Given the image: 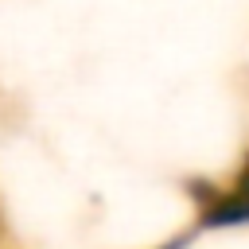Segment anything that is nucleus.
<instances>
[{
  "label": "nucleus",
  "instance_id": "nucleus-1",
  "mask_svg": "<svg viewBox=\"0 0 249 249\" xmlns=\"http://www.w3.org/2000/svg\"><path fill=\"white\" fill-rule=\"evenodd\" d=\"M206 222H210V226H237V222H249V171H245V179L237 183L233 195H226V198H218V202L210 206Z\"/></svg>",
  "mask_w": 249,
  "mask_h": 249
}]
</instances>
